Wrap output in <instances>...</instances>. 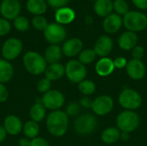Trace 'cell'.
Instances as JSON below:
<instances>
[{
	"label": "cell",
	"mask_w": 147,
	"mask_h": 146,
	"mask_svg": "<svg viewBox=\"0 0 147 146\" xmlns=\"http://www.w3.org/2000/svg\"><path fill=\"white\" fill-rule=\"evenodd\" d=\"M47 129L50 134L54 137L64 136L69 126V116L65 111L55 110L52 111L46 120Z\"/></svg>",
	"instance_id": "cell-1"
},
{
	"label": "cell",
	"mask_w": 147,
	"mask_h": 146,
	"mask_svg": "<svg viewBox=\"0 0 147 146\" xmlns=\"http://www.w3.org/2000/svg\"><path fill=\"white\" fill-rule=\"evenodd\" d=\"M22 63L26 71L28 73L35 76L44 73L47 67V63L44 56L34 51L27 52L24 54L22 58Z\"/></svg>",
	"instance_id": "cell-2"
},
{
	"label": "cell",
	"mask_w": 147,
	"mask_h": 146,
	"mask_svg": "<svg viewBox=\"0 0 147 146\" xmlns=\"http://www.w3.org/2000/svg\"><path fill=\"white\" fill-rule=\"evenodd\" d=\"M140 124V115L132 110H125L120 113L116 118V126L121 132H134Z\"/></svg>",
	"instance_id": "cell-3"
},
{
	"label": "cell",
	"mask_w": 147,
	"mask_h": 146,
	"mask_svg": "<svg viewBox=\"0 0 147 146\" xmlns=\"http://www.w3.org/2000/svg\"><path fill=\"white\" fill-rule=\"evenodd\" d=\"M123 25L127 31L140 32L147 28V15L140 11H128L122 17Z\"/></svg>",
	"instance_id": "cell-4"
},
{
	"label": "cell",
	"mask_w": 147,
	"mask_h": 146,
	"mask_svg": "<svg viewBox=\"0 0 147 146\" xmlns=\"http://www.w3.org/2000/svg\"><path fill=\"white\" fill-rule=\"evenodd\" d=\"M97 120L91 114H84L76 118L73 123V128L76 133L79 135H89L93 133L97 127Z\"/></svg>",
	"instance_id": "cell-5"
},
{
	"label": "cell",
	"mask_w": 147,
	"mask_h": 146,
	"mask_svg": "<svg viewBox=\"0 0 147 146\" xmlns=\"http://www.w3.org/2000/svg\"><path fill=\"white\" fill-rule=\"evenodd\" d=\"M118 102L125 110L134 111L142 105V97L135 89L127 88L120 93Z\"/></svg>",
	"instance_id": "cell-6"
},
{
	"label": "cell",
	"mask_w": 147,
	"mask_h": 146,
	"mask_svg": "<svg viewBox=\"0 0 147 146\" xmlns=\"http://www.w3.org/2000/svg\"><path fill=\"white\" fill-rule=\"evenodd\" d=\"M65 71L66 77L73 83H79L85 79L87 75L86 66L78 59L69 60L65 66Z\"/></svg>",
	"instance_id": "cell-7"
},
{
	"label": "cell",
	"mask_w": 147,
	"mask_h": 146,
	"mask_svg": "<svg viewBox=\"0 0 147 146\" xmlns=\"http://www.w3.org/2000/svg\"><path fill=\"white\" fill-rule=\"evenodd\" d=\"M43 32L46 40L51 45H59L66 38L65 28L63 25L57 22H52L48 24Z\"/></svg>",
	"instance_id": "cell-8"
},
{
	"label": "cell",
	"mask_w": 147,
	"mask_h": 146,
	"mask_svg": "<svg viewBox=\"0 0 147 146\" xmlns=\"http://www.w3.org/2000/svg\"><path fill=\"white\" fill-rule=\"evenodd\" d=\"M65 99L62 92L58 89H50L41 96V102L47 109L59 110L65 104Z\"/></svg>",
	"instance_id": "cell-9"
},
{
	"label": "cell",
	"mask_w": 147,
	"mask_h": 146,
	"mask_svg": "<svg viewBox=\"0 0 147 146\" xmlns=\"http://www.w3.org/2000/svg\"><path fill=\"white\" fill-rule=\"evenodd\" d=\"M114 106V100L110 96L102 95L93 100L91 109L95 114L98 116H104L113 110Z\"/></svg>",
	"instance_id": "cell-10"
},
{
	"label": "cell",
	"mask_w": 147,
	"mask_h": 146,
	"mask_svg": "<svg viewBox=\"0 0 147 146\" xmlns=\"http://www.w3.org/2000/svg\"><path fill=\"white\" fill-rule=\"evenodd\" d=\"M22 51V43L16 38H9L4 41L2 46V55L4 59L10 61L19 57Z\"/></svg>",
	"instance_id": "cell-11"
},
{
	"label": "cell",
	"mask_w": 147,
	"mask_h": 146,
	"mask_svg": "<svg viewBox=\"0 0 147 146\" xmlns=\"http://www.w3.org/2000/svg\"><path fill=\"white\" fill-rule=\"evenodd\" d=\"M21 3L19 0H3L0 4V13L6 20H15L20 14Z\"/></svg>",
	"instance_id": "cell-12"
},
{
	"label": "cell",
	"mask_w": 147,
	"mask_h": 146,
	"mask_svg": "<svg viewBox=\"0 0 147 146\" xmlns=\"http://www.w3.org/2000/svg\"><path fill=\"white\" fill-rule=\"evenodd\" d=\"M127 73L130 78L134 80H141L145 77L146 73V67L142 60L139 59H131L127 62L126 66Z\"/></svg>",
	"instance_id": "cell-13"
},
{
	"label": "cell",
	"mask_w": 147,
	"mask_h": 146,
	"mask_svg": "<svg viewBox=\"0 0 147 146\" xmlns=\"http://www.w3.org/2000/svg\"><path fill=\"white\" fill-rule=\"evenodd\" d=\"M114 47V42L111 37L109 35H102L100 36L94 46V51L97 56L101 58L108 57Z\"/></svg>",
	"instance_id": "cell-14"
},
{
	"label": "cell",
	"mask_w": 147,
	"mask_h": 146,
	"mask_svg": "<svg viewBox=\"0 0 147 146\" xmlns=\"http://www.w3.org/2000/svg\"><path fill=\"white\" fill-rule=\"evenodd\" d=\"M62 52L68 58L78 56L83 51V41L78 38H71L65 40L61 47Z\"/></svg>",
	"instance_id": "cell-15"
},
{
	"label": "cell",
	"mask_w": 147,
	"mask_h": 146,
	"mask_svg": "<svg viewBox=\"0 0 147 146\" xmlns=\"http://www.w3.org/2000/svg\"><path fill=\"white\" fill-rule=\"evenodd\" d=\"M123 21L122 17L116 13H112L104 18L102 22V28L108 34H115L122 27Z\"/></svg>",
	"instance_id": "cell-16"
},
{
	"label": "cell",
	"mask_w": 147,
	"mask_h": 146,
	"mask_svg": "<svg viewBox=\"0 0 147 146\" xmlns=\"http://www.w3.org/2000/svg\"><path fill=\"white\" fill-rule=\"evenodd\" d=\"M3 128L5 129L7 134L16 136L18 135L23 127V124L20 118L16 115H8L3 120Z\"/></svg>",
	"instance_id": "cell-17"
},
{
	"label": "cell",
	"mask_w": 147,
	"mask_h": 146,
	"mask_svg": "<svg viewBox=\"0 0 147 146\" xmlns=\"http://www.w3.org/2000/svg\"><path fill=\"white\" fill-rule=\"evenodd\" d=\"M138 35L134 32L126 31L122 33L118 39L119 46L124 51H132L137 46Z\"/></svg>",
	"instance_id": "cell-18"
},
{
	"label": "cell",
	"mask_w": 147,
	"mask_h": 146,
	"mask_svg": "<svg viewBox=\"0 0 147 146\" xmlns=\"http://www.w3.org/2000/svg\"><path fill=\"white\" fill-rule=\"evenodd\" d=\"M114 60H112L109 57L101 58L95 65L96 72L100 77H108L113 73L115 71Z\"/></svg>",
	"instance_id": "cell-19"
},
{
	"label": "cell",
	"mask_w": 147,
	"mask_h": 146,
	"mask_svg": "<svg viewBox=\"0 0 147 146\" xmlns=\"http://www.w3.org/2000/svg\"><path fill=\"white\" fill-rule=\"evenodd\" d=\"M75 17H76L75 11L71 8L66 6L57 9L55 12V20L57 23L61 25L71 23V22L74 21Z\"/></svg>",
	"instance_id": "cell-20"
},
{
	"label": "cell",
	"mask_w": 147,
	"mask_h": 146,
	"mask_svg": "<svg viewBox=\"0 0 147 146\" xmlns=\"http://www.w3.org/2000/svg\"><path fill=\"white\" fill-rule=\"evenodd\" d=\"M45 77L48 80L52 81H57L64 77L65 75V66L60 63H55V64H50L47 65L45 72Z\"/></svg>",
	"instance_id": "cell-21"
},
{
	"label": "cell",
	"mask_w": 147,
	"mask_h": 146,
	"mask_svg": "<svg viewBox=\"0 0 147 146\" xmlns=\"http://www.w3.org/2000/svg\"><path fill=\"white\" fill-rule=\"evenodd\" d=\"M113 2L112 0H96L94 3V11L100 17H107L112 14Z\"/></svg>",
	"instance_id": "cell-22"
},
{
	"label": "cell",
	"mask_w": 147,
	"mask_h": 146,
	"mask_svg": "<svg viewBox=\"0 0 147 146\" xmlns=\"http://www.w3.org/2000/svg\"><path fill=\"white\" fill-rule=\"evenodd\" d=\"M63 52L62 49L58 45H51L49 46L44 53V58L47 64H55L59 63L60 59H62Z\"/></svg>",
	"instance_id": "cell-23"
},
{
	"label": "cell",
	"mask_w": 147,
	"mask_h": 146,
	"mask_svg": "<svg viewBox=\"0 0 147 146\" xmlns=\"http://www.w3.org/2000/svg\"><path fill=\"white\" fill-rule=\"evenodd\" d=\"M46 109L47 108L41 102V98H38L29 110V116L31 120H34L37 123L42 121L46 117Z\"/></svg>",
	"instance_id": "cell-24"
},
{
	"label": "cell",
	"mask_w": 147,
	"mask_h": 146,
	"mask_svg": "<svg viewBox=\"0 0 147 146\" xmlns=\"http://www.w3.org/2000/svg\"><path fill=\"white\" fill-rule=\"evenodd\" d=\"M121 132L117 127H108L102 131L101 139L104 144L112 145L121 139Z\"/></svg>",
	"instance_id": "cell-25"
},
{
	"label": "cell",
	"mask_w": 147,
	"mask_h": 146,
	"mask_svg": "<svg viewBox=\"0 0 147 146\" xmlns=\"http://www.w3.org/2000/svg\"><path fill=\"white\" fill-rule=\"evenodd\" d=\"M26 7L29 13L35 15H41L47 11V4L45 0H28Z\"/></svg>",
	"instance_id": "cell-26"
},
{
	"label": "cell",
	"mask_w": 147,
	"mask_h": 146,
	"mask_svg": "<svg viewBox=\"0 0 147 146\" xmlns=\"http://www.w3.org/2000/svg\"><path fill=\"white\" fill-rule=\"evenodd\" d=\"M14 75V68L9 61L0 59V83H5L11 80Z\"/></svg>",
	"instance_id": "cell-27"
},
{
	"label": "cell",
	"mask_w": 147,
	"mask_h": 146,
	"mask_svg": "<svg viewBox=\"0 0 147 146\" xmlns=\"http://www.w3.org/2000/svg\"><path fill=\"white\" fill-rule=\"evenodd\" d=\"M22 132L26 138L29 139H34L38 137L40 132V126L37 122L34 120H28L23 125Z\"/></svg>",
	"instance_id": "cell-28"
},
{
	"label": "cell",
	"mask_w": 147,
	"mask_h": 146,
	"mask_svg": "<svg viewBox=\"0 0 147 146\" xmlns=\"http://www.w3.org/2000/svg\"><path fill=\"white\" fill-rule=\"evenodd\" d=\"M78 90L81 94H83L84 96H90L92 94L95 93L96 89V86L95 83L89 79H84L82 82L78 83Z\"/></svg>",
	"instance_id": "cell-29"
},
{
	"label": "cell",
	"mask_w": 147,
	"mask_h": 146,
	"mask_svg": "<svg viewBox=\"0 0 147 146\" xmlns=\"http://www.w3.org/2000/svg\"><path fill=\"white\" fill-rule=\"evenodd\" d=\"M96 56L97 55L95 52L94 49L87 48V49L83 50L79 53V55H78V61H80L84 65H90V64H91L92 62L95 61Z\"/></svg>",
	"instance_id": "cell-30"
},
{
	"label": "cell",
	"mask_w": 147,
	"mask_h": 146,
	"mask_svg": "<svg viewBox=\"0 0 147 146\" xmlns=\"http://www.w3.org/2000/svg\"><path fill=\"white\" fill-rule=\"evenodd\" d=\"M113 8L119 15H125L129 11V6L126 0H115L113 2Z\"/></svg>",
	"instance_id": "cell-31"
},
{
	"label": "cell",
	"mask_w": 147,
	"mask_h": 146,
	"mask_svg": "<svg viewBox=\"0 0 147 146\" xmlns=\"http://www.w3.org/2000/svg\"><path fill=\"white\" fill-rule=\"evenodd\" d=\"M14 27L20 32H25L29 28V21L23 15H18L14 20Z\"/></svg>",
	"instance_id": "cell-32"
},
{
	"label": "cell",
	"mask_w": 147,
	"mask_h": 146,
	"mask_svg": "<svg viewBox=\"0 0 147 146\" xmlns=\"http://www.w3.org/2000/svg\"><path fill=\"white\" fill-rule=\"evenodd\" d=\"M32 25L36 30L44 31L47 28L48 23H47V19L44 16H42V15H35L32 19Z\"/></svg>",
	"instance_id": "cell-33"
},
{
	"label": "cell",
	"mask_w": 147,
	"mask_h": 146,
	"mask_svg": "<svg viewBox=\"0 0 147 146\" xmlns=\"http://www.w3.org/2000/svg\"><path fill=\"white\" fill-rule=\"evenodd\" d=\"M80 109H81V106L79 102H72L66 106L65 112L68 116H78V114L80 113Z\"/></svg>",
	"instance_id": "cell-34"
},
{
	"label": "cell",
	"mask_w": 147,
	"mask_h": 146,
	"mask_svg": "<svg viewBox=\"0 0 147 146\" xmlns=\"http://www.w3.org/2000/svg\"><path fill=\"white\" fill-rule=\"evenodd\" d=\"M51 86H52V83H51V81L48 80L47 78L44 77V78H41L38 83H37V89L40 93H42V94H45L47 93V91H49L51 89Z\"/></svg>",
	"instance_id": "cell-35"
},
{
	"label": "cell",
	"mask_w": 147,
	"mask_h": 146,
	"mask_svg": "<svg viewBox=\"0 0 147 146\" xmlns=\"http://www.w3.org/2000/svg\"><path fill=\"white\" fill-rule=\"evenodd\" d=\"M11 29V25L9 22L4 18L0 19V37L6 35L7 34L9 33Z\"/></svg>",
	"instance_id": "cell-36"
},
{
	"label": "cell",
	"mask_w": 147,
	"mask_h": 146,
	"mask_svg": "<svg viewBox=\"0 0 147 146\" xmlns=\"http://www.w3.org/2000/svg\"><path fill=\"white\" fill-rule=\"evenodd\" d=\"M145 55V49L142 46H136L135 47H134V49L132 50V56L134 59H139L141 60L142 58Z\"/></svg>",
	"instance_id": "cell-37"
},
{
	"label": "cell",
	"mask_w": 147,
	"mask_h": 146,
	"mask_svg": "<svg viewBox=\"0 0 147 146\" xmlns=\"http://www.w3.org/2000/svg\"><path fill=\"white\" fill-rule=\"evenodd\" d=\"M47 3L55 9H59L62 7H65L70 0H47Z\"/></svg>",
	"instance_id": "cell-38"
},
{
	"label": "cell",
	"mask_w": 147,
	"mask_h": 146,
	"mask_svg": "<svg viewBox=\"0 0 147 146\" xmlns=\"http://www.w3.org/2000/svg\"><path fill=\"white\" fill-rule=\"evenodd\" d=\"M127 60L126 58L124 57H118L116 59H114V65H115V68H117V69H123L127 66Z\"/></svg>",
	"instance_id": "cell-39"
},
{
	"label": "cell",
	"mask_w": 147,
	"mask_h": 146,
	"mask_svg": "<svg viewBox=\"0 0 147 146\" xmlns=\"http://www.w3.org/2000/svg\"><path fill=\"white\" fill-rule=\"evenodd\" d=\"M29 146H49V144L44 138L37 137L34 139H31Z\"/></svg>",
	"instance_id": "cell-40"
},
{
	"label": "cell",
	"mask_w": 147,
	"mask_h": 146,
	"mask_svg": "<svg viewBox=\"0 0 147 146\" xmlns=\"http://www.w3.org/2000/svg\"><path fill=\"white\" fill-rule=\"evenodd\" d=\"M9 97V93L6 86L3 83H0V102H4Z\"/></svg>",
	"instance_id": "cell-41"
},
{
	"label": "cell",
	"mask_w": 147,
	"mask_h": 146,
	"mask_svg": "<svg viewBox=\"0 0 147 146\" xmlns=\"http://www.w3.org/2000/svg\"><path fill=\"white\" fill-rule=\"evenodd\" d=\"M92 102H93V100H91L89 96H84V97L80 99L79 104L82 108H91Z\"/></svg>",
	"instance_id": "cell-42"
},
{
	"label": "cell",
	"mask_w": 147,
	"mask_h": 146,
	"mask_svg": "<svg viewBox=\"0 0 147 146\" xmlns=\"http://www.w3.org/2000/svg\"><path fill=\"white\" fill-rule=\"evenodd\" d=\"M133 3L140 9H147V0H132Z\"/></svg>",
	"instance_id": "cell-43"
},
{
	"label": "cell",
	"mask_w": 147,
	"mask_h": 146,
	"mask_svg": "<svg viewBox=\"0 0 147 146\" xmlns=\"http://www.w3.org/2000/svg\"><path fill=\"white\" fill-rule=\"evenodd\" d=\"M31 143V139H28V138H21L18 140V145L19 146H29Z\"/></svg>",
	"instance_id": "cell-44"
},
{
	"label": "cell",
	"mask_w": 147,
	"mask_h": 146,
	"mask_svg": "<svg viewBox=\"0 0 147 146\" xmlns=\"http://www.w3.org/2000/svg\"><path fill=\"white\" fill-rule=\"evenodd\" d=\"M6 135H7V133H6L5 129L3 128V126H0V143H2L5 139Z\"/></svg>",
	"instance_id": "cell-45"
},
{
	"label": "cell",
	"mask_w": 147,
	"mask_h": 146,
	"mask_svg": "<svg viewBox=\"0 0 147 146\" xmlns=\"http://www.w3.org/2000/svg\"><path fill=\"white\" fill-rule=\"evenodd\" d=\"M129 139V133H125V132H121V139L123 141H127Z\"/></svg>",
	"instance_id": "cell-46"
},
{
	"label": "cell",
	"mask_w": 147,
	"mask_h": 146,
	"mask_svg": "<svg viewBox=\"0 0 147 146\" xmlns=\"http://www.w3.org/2000/svg\"><path fill=\"white\" fill-rule=\"evenodd\" d=\"M85 22H86L87 24H90V23H92V22H93V19H92V17H91V16H90V15H86V17H85Z\"/></svg>",
	"instance_id": "cell-47"
},
{
	"label": "cell",
	"mask_w": 147,
	"mask_h": 146,
	"mask_svg": "<svg viewBox=\"0 0 147 146\" xmlns=\"http://www.w3.org/2000/svg\"><path fill=\"white\" fill-rule=\"evenodd\" d=\"M93 1H96V0H93Z\"/></svg>",
	"instance_id": "cell-48"
}]
</instances>
